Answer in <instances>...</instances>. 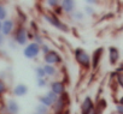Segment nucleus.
Listing matches in <instances>:
<instances>
[{
  "label": "nucleus",
  "instance_id": "obj_26",
  "mask_svg": "<svg viewBox=\"0 0 123 114\" xmlns=\"http://www.w3.org/2000/svg\"><path fill=\"white\" fill-rule=\"evenodd\" d=\"M85 11H86V13H88V15H92V13L94 12V10H93V9H92L91 6H86Z\"/></svg>",
  "mask_w": 123,
  "mask_h": 114
},
{
  "label": "nucleus",
  "instance_id": "obj_10",
  "mask_svg": "<svg viewBox=\"0 0 123 114\" xmlns=\"http://www.w3.org/2000/svg\"><path fill=\"white\" fill-rule=\"evenodd\" d=\"M103 50H104V49L100 47V48H97V49L93 52V60H92V63H93V67H94V69L98 66V64H99L100 59H101Z\"/></svg>",
  "mask_w": 123,
  "mask_h": 114
},
{
  "label": "nucleus",
  "instance_id": "obj_11",
  "mask_svg": "<svg viewBox=\"0 0 123 114\" xmlns=\"http://www.w3.org/2000/svg\"><path fill=\"white\" fill-rule=\"evenodd\" d=\"M12 29H13V22L10 21V19L4 21V23H3V28H1L3 35H9V34H11Z\"/></svg>",
  "mask_w": 123,
  "mask_h": 114
},
{
  "label": "nucleus",
  "instance_id": "obj_15",
  "mask_svg": "<svg viewBox=\"0 0 123 114\" xmlns=\"http://www.w3.org/2000/svg\"><path fill=\"white\" fill-rule=\"evenodd\" d=\"M43 70H45V72H46L47 76H54L55 72H57L55 67L52 66V65H45V66H43Z\"/></svg>",
  "mask_w": 123,
  "mask_h": 114
},
{
  "label": "nucleus",
  "instance_id": "obj_29",
  "mask_svg": "<svg viewBox=\"0 0 123 114\" xmlns=\"http://www.w3.org/2000/svg\"><path fill=\"white\" fill-rule=\"evenodd\" d=\"M3 42H4V35H3V34H0V46L3 44Z\"/></svg>",
  "mask_w": 123,
  "mask_h": 114
},
{
  "label": "nucleus",
  "instance_id": "obj_24",
  "mask_svg": "<svg viewBox=\"0 0 123 114\" xmlns=\"http://www.w3.org/2000/svg\"><path fill=\"white\" fill-rule=\"evenodd\" d=\"M117 81L121 84V87H123V73H118L117 75Z\"/></svg>",
  "mask_w": 123,
  "mask_h": 114
},
{
  "label": "nucleus",
  "instance_id": "obj_21",
  "mask_svg": "<svg viewBox=\"0 0 123 114\" xmlns=\"http://www.w3.org/2000/svg\"><path fill=\"white\" fill-rule=\"evenodd\" d=\"M74 18L77 19V21H82L83 19V13L82 12H76V13H74Z\"/></svg>",
  "mask_w": 123,
  "mask_h": 114
},
{
  "label": "nucleus",
  "instance_id": "obj_27",
  "mask_svg": "<svg viewBox=\"0 0 123 114\" xmlns=\"http://www.w3.org/2000/svg\"><path fill=\"white\" fill-rule=\"evenodd\" d=\"M42 52L45 53V55L47 54V53H49L51 50H49V48H48V46H46V44H42Z\"/></svg>",
  "mask_w": 123,
  "mask_h": 114
},
{
  "label": "nucleus",
  "instance_id": "obj_31",
  "mask_svg": "<svg viewBox=\"0 0 123 114\" xmlns=\"http://www.w3.org/2000/svg\"><path fill=\"white\" fill-rule=\"evenodd\" d=\"M34 114H48V113H39V112H36V113H34Z\"/></svg>",
  "mask_w": 123,
  "mask_h": 114
},
{
  "label": "nucleus",
  "instance_id": "obj_1",
  "mask_svg": "<svg viewBox=\"0 0 123 114\" xmlns=\"http://www.w3.org/2000/svg\"><path fill=\"white\" fill-rule=\"evenodd\" d=\"M75 58H76V61L81 66H83L86 69L89 67V65H91V58H89V55L87 54V52H85L81 48H77L75 50Z\"/></svg>",
  "mask_w": 123,
  "mask_h": 114
},
{
  "label": "nucleus",
  "instance_id": "obj_7",
  "mask_svg": "<svg viewBox=\"0 0 123 114\" xmlns=\"http://www.w3.org/2000/svg\"><path fill=\"white\" fill-rule=\"evenodd\" d=\"M118 58H119L118 49L115 48V47H110L109 48V60H110V64L111 65H115L118 61Z\"/></svg>",
  "mask_w": 123,
  "mask_h": 114
},
{
  "label": "nucleus",
  "instance_id": "obj_14",
  "mask_svg": "<svg viewBox=\"0 0 123 114\" xmlns=\"http://www.w3.org/2000/svg\"><path fill=\"white\" fill-rule=\"evenodd\" d=\"M64 97H65L64 95H63V96H60V97L58 98V101L55 102V114L59 113L62 109L65 107V98H64Z\"/></svg>",
  "mask_w": 123,
  "mask_h": 114
},
{
  "label": "nucleus",
  "instance_id": "obj_2",
  "mask_svg": "<svg viewBox=\"0 0 123 114\" xmlns=\"http://www.w3.org/2000/svg\"><path fill=\"white\" fill-rule=\"evenodd\" d=\"M39 53H40V46L35 42L29 43L23 50V54L27 59H34Z\"/></svg>",
  "mask_w": 123,
  "mask_h": 114
},
{
  "label": "nucleus",
  "instance_id": "obj_18",
  "mask_svg": "<svg viewBox=\"0 0 123 114\" xmlns=\"http://www.w3.org/2000/svg\"><path fill=\"white\" fill-rule=\"evenodd\" d=\"M46 96H47V97H48L53 103H54V102H57V101H58V98H59V97H58V95H57V94H54L53 91H48V92H46Z\"/></svg>",
  "mask_w": 123,
  "mask_h": 114
},
{
  "label": "nucleus",
  "instance_id": "obj_22",
  "mask_svg": "<svg viewBox=\"0 0 123 114\" xmlns=\"http://www.w3.org/2000/svg\"><path fill=\"white\" fill-rule=\"evenodd\" d=\"M5 90H6V84L3 81H0V95H1Z\"/></svg>",
  "mask_w": 123,
  "mask_h": 114
},
{
  "label": "nucleus",
  "instance_id": "obj_9",
  "mask_svg": "<svg viewBox=\"0 0 123 114\" xmlns=\"http://www.w3.org/2000/svg\"><path fill=\"white\" fill-rule=\"evenodd\" d=\"M60 4H62V9H63V11L67 12V13L73 12L74 9H75V3L73 1V0H64V1H62Z\"/></svg>",
  "mask_w": 123,
  "mask_h": 114
},
{
  "label": "nucleus",
  "instance_id": "obj_19",
  "mask_svg": "<svg viewBox=\"0 0 123 114\" xmlns=\"http://www.w3.org/2000/svg\"><path fill=\"white\" fill-rule=\"evenodd\" d=\"M6 16H7V12H6L5 6L0 5V21H1V19H5V18H6Z\"/></svg>",
  "mask_w": 123,
  "mask_h": 114
},
{
  "label": "nucleus",
  "instance_id": "obj_6",
  "mask_svg": "<svg viewBox=\"0 0 123 114\" xmlns=\"http://www.w3.org/2000/svg\"><path fill=\"white\" fill-rule=\"evenodd\" d=\"M51 91H53L57 95H63L65 91V87L62 82H53L51 84Z\"/></svg>",
  "mask_w": 123,
  "mask_h": 114
},
{
  "label": "nucleus",
  "instance_id": "obj_16",
  "mask_svg": "<svg viewBox=\"0 0 123 114\" xmlns=\"http://www.w3.org/2000/svg\"><path fill=\"white\" fill-rule=\"evenodd\" d=\"M39 101H40V103L41 104H43V106H46V107H51L52 104H53V102L45 95V96H40L39 97Z\"/></svg>",
  "mask_w": 123,
  "mask_h": 114
},
{
  "label": "nucleus",
  "instance_id": "obj_23",
  "mask_svg": "<svg viewBox=\"0 0 123 114\" xmlns=\"http://www.w3.org/2000/svg\"><path fill=\"white\" fill-rule=\"evenodd\" d=\"M116 110H117V113L118 114H123V104H117L116 106Z\"/></svg>",
  "mask_w": 123,
  "mask_h": 114
},
{
  "label": "nucleus",
  "instance_id": "obj_8",
  "mask_svg": "<svg viewBox=\"0 0 123 114\" xmlns=\"http://www.w3.org/2000/svg\"><path fill=\"white\" fill-rule=\"evenodd\" d=\"M93 108H94V107H93V102H92L91 97H88V96H87V97L83 100V102H82V106H81L82 114H87V113H88V112H91Z\"/></svg>",
  "mask_w": 123,
  "mask_h": 114
},
{
  "label": "nucleus",
  "instance_id": "obj_28",
  "mask_svg": "<svg viewBox=\"0 0 123 114\" xmlns=\"http://www.w3.org/2000/svg\"><path fill=\"white\" fill-rule=\"evenodd\" d=\"M47 4H48L49 6H57L59 3H58V1H47Z\"/></svg>",
  "mask_w": 123,
  "mask_h": 114
},
{
  "label": "nucleus",
  "instance_id": "obj_5",
  "mask_svg": "<svg viewBox=\"0 0 123 114\" xmlns=\"http://www.w3.org/2000/svg\"><path fill=\"white\" fill-rule=\"evenodd\" d=\"M45 61L48 64V65H51V64H57V63H59L60 61V56H59V54L57 53V52H54V50H51L49 53H47L46 55H45Z\"/></svg>",
  "mask_w": 123,
  "mask_h": 114
},
{
  "label": "nucleus",
  "instance_id": "obj_25",
  "mask_svg": "<svg viewBox=\"0 0 123 114\" xmlns=\"http://www.w3.org/2000/svg\"><path fill=\"white\" fill-rule=\"evenodd\" d=\"M37 85H39L40 88H43V87L46 85V81H45V78H43V79H37Z\"/></svg>",
  "mask_w": 123,
  "mask_h": 114
},
{
  "label": "nucleus",
  "instance_id": "obj_4",
  "mask_svg": "<svg viewBox=\"0 0 123 114\" xmlns=\"http://www.w3.org/2000/svg\"><path fill=\"white\" fill-rule=\"evenodd\" d=\"M27 30H25V28H23V27H21L17 31H16V36H15V40H16V42L18 43V44H25L27 43Z\"/></svg>",
  "mask_w": 123,
  "mask_h": 114
},
{
  "label": "nucleus",
  "instance_id": "obj_17",
  "mask_svg": "<svg viewBox=\"0 0 123 114\" xmlns=\"http://www.w3.org/2000/svg\"><path fill=\"white\" fill-rule=\"evenodd\" d=\"M35 72H36L37 79H43L45 76H46V72H45L43 67H36V69H35Z\"/></svg>",
  "mask_w": 123,
  "mask_h": 114
},
{
  "label": "nucleus",
  "instance_id": "obj_3",
  "mask_svg": "<svg viewBox=\"0 0 123 114\" xmlns=\"http://www.w3.org/2000/svg\"><path fill=\"white\" fill-rule=\"evenodd\" d=\"M45 19H46L49 24H52L53 27H55L57 29H59V30H62V31H68V27H67L64 23H62L55 16H53V15H45Z\"/></svg>",
  "mask_w": 123,
  "mask_h": 114
},
{
  "label": "nucleus",
  "instance_id": "obj_32",
  "mask_svg": "<svg viewBox=\"0 0 123 114\" xmlns=\"http://www.w3.org/2000/svg\"><path fill=\"white\" fill-rule=\"evenodd\" d=\"M1 28H3V23L0 22V30H1Z\"/></svg>",
  "mask_w": 123,
  "mask_h": 114
},
{
  "label": "nucleus",
  "instance_id": "obj_13",
  "mask_svg": "<svg viewBox=\"0 0 123 114\" xmlns=\"http://www.w3.org/2000/svg\"><path fill=\"white\" fill-rule=\"evenodd\" d=\"M7 110L11 113V114H17L18 110H19V107H18V103L13 100H10L7 102Z\"/></svg>",
  "mask_w": 123,
  "mask_h": 114
},
{
  "label": "nucleus",
  "instance_id": "obj_20",
  "mask_svg": "<svg viewBox=\"0 0 123 114\" xmlns=\"http://www.w3.org/2000/svg\"><path fill=\"white\" fill-rule=\"evenodd\" d=\"M36 112H39V113H48V107H46V106H43V104L40 103L36 107Z\"/></svg>",
  "mask_w": 123,
  "mask_h": 114
},
{
  "label": "nucleus",
  "instance_id": "obj_12",
  "mask_svg": "<svg viewBox=\"0 0 123 114\" xmlns=\"http://www.w3.org/2000/svg\"><path fill=\"white\" fill-rule=\"evenodd\" d=\"M28 92V87L25 84H17L13 89V94L16 96H24Z\"/></svg>",
  "mask_w": 123,
  "mask_h": 114
},
{
  "label": "nucleus",
  "instance_id": "obj_30",
  "mask_svg": "<svg viewBox=\"0 0 123 114\" xmlns=\"http://www.w3.org/2000/svg\"><path fill=\"white\" fill-rule=\"evenodd\" d=\"M119 104H123V96H122V98H121V101H119Z\"/></svg>",
  "mask_w": 123,
  "mask_h": 114
}]
</instances>
